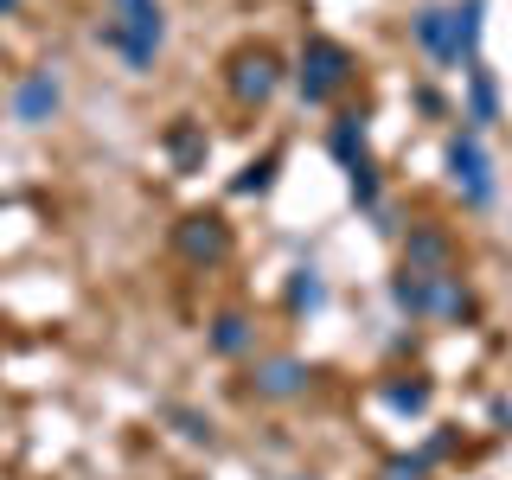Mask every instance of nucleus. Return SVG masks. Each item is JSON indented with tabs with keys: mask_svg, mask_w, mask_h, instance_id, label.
Listing matches in <instances>:
<instances>
[{
	"mask_svg": "<svg viewBox=\"0 0 512 480\" xmlns=\"http://www.w3.org/2000/svg\"><path fill=\"white\" fill-rule=\"evenodd\" d=\"M96 45H109L128 64V77H154V58L167 45L160 0H109V20H96Z\"/></svg>",
	"mask_w": 512,
	"mask_h": 480,
	"instance_id": "nucleus-1",
	"label": "nucleus"
},
{
	"mask_svg": "<svg viewBox=\"0 0 512 480\" xmlns=\"http://www.w3.org/2000/svg\"><path fill=\"white\" fill-rule=\"evenodd\" d=\"M288 77H295V96L308 109H333L352 90V77H359V58H352V45L333 39V32H308Z\"/></svg>",
	"mask_w": 512,
	"mask_h": 480,
	"instance_id": "nucleus-2",
	"label": "nucleus"
},
{
	"mask_svg": "<svg viewBox=\"0 0 512 480\" xmlns=\"http://www.w3.org/2000/svg\"><path fill=\"white\" fill-rule=\"evenodd\" d=\"M442 167H448V186L461 192V205H468V212H487V205L500 199V173H493L487 135L455 128V135H448V148H442Z\"/></svg>",
	"mask_w": 512,
	"mask_h": 480,
	"instance_id": "nucleus-3",
	"label": "nucleus"
},
{
	"mask_svg": "<svg viewBox=\"0 0 512 480\" xmlns=\"http://www.w3.org/2000/svg\"><path fill=\"white\" fill-rule=\"evenodd\" d=\"M288 84V64L276 45H237L231 64H224V90H231L237 109H269Z\"/></svg>",
	"mask_w": 512,
	"mask_h": 480,
	"instance_id": "nucleus-4",
	"label": "nucleus"
},
{
	"mask_svg": "<svg viewBox=\"0 0 512 480\" xmlns=\"http://www.w3.org/2000/svg\"><path fill=\"white\" fill-rule=\"evenodd\" d=\"M173 250H180L192 269H218V263H231L237 231H231L224 212H186L180 224H173Z\"/></svg>",
	"mask_w": 512,
	"mask_h": 480,
	"instance_id": "nucleus-5",
	"label": "nucleus"
},
{
	"mask_svg": "<svg viewBox=\"0 0 512 480\" xmlns=\"http://www.w3.org/2000/svg\"><path fill=\"white\" fill-rule=\"evenodd\" d=\"M314 384V365L295 359V352H269V359L250 365V397L256 404H295V397H308Z\"/></svg>",
	"mask_w": 512,
	"mask_h": 480,
	"instance_id": "nucleus-6",
	"label": "nucleus"
},
{
	"mask_svg": "<svg viewBox=\"0 0 512 480\" xmlns=\"http://www.w3.org/2000/svg\"><path fill=\"white\" fill-rule=\"evenodd\" d=\"M404 237V269H416V276H442V269H455L461 263V244H455V231L436 218H416L410 231H397Z\"/></svg>",
	"mask_w": 512,
	"mask_h": 480,
	"instance_id": "nucleus-7",
	"label": "nucleus"
},
{
	"mask_svg": "<svg viewBox=\"0 0 512 480\" xmlns=\"http://www.w3.org/2000/svg\"><path fill=\"white\" fill-rule=\"evenodd\" d=\"M480 39H487V0H448L442 71H468V64H480Z\"/></svg>",
	"mask_w": 512,
	"mask_h": 480,
	"instance_id": "nucleus-8",
	"label": "nucleus"
},
{
	"mask_svg": "<svg viewBox=\"0 0 512 480\" xmlns=\"http://www.w3.org/2000/svg\"><path fill=\"white\" fill-rule=\"evenodd\" d=\"M7 109H13V122H20V128H45V122H58V109H64V84H58V71H52V64L26 71L20 84H13Z\"/></svg>",
	"mask_w": 512,
	"mask_h": 480,
	"instance_id": "nucleus-9",
	"label": "nucleus"
},
{
	"mask_svg": "<svg viewBox=\"0 0 512 480\" xmlns=\"http://www.w3.org/2000/svg\"><path fill=\"white\" fill-rule=\"evenodd\" d=\"M461 122H468L474 135H487V128L500 122V77H493L487 58L461 71Z\"/></svg>",
	"mask_w": 512,
	"mask_h": 480,
	"instance_id": "nucleus-10",
	"label": "nucleus"
},
{
	"mask_svg": "<svg viewBox=\"0 0 512 480\" xmlns=\"http://www.w3.org/2000/svg\"><path fill=\"white\" fill-rule=\"evenodd\" d=\"M429 320H436V327H468V320H480V295L461 282V269L429 276Z\"/></svg>",
	"mask_w": 512,
	"mask_h": 480,
	"instance_id": "nucleus-11",
	"label": "nucleus"
},
{
	"mask_svg": "<svg viewBox=\"0 0 512 480\" xmlns=\"http://www.w3.org/2000/svg\"><path fill=\"white\" fill-rule=\"evenodd\" d=\"M160 154H167L173 173H199L205 160H212V135H205L199 116H173L167 135H160Z\"/></svg>",
	"mask_w": 512,
	"mask_h": 480,
	"instance_id": "nucleus-12",
	"label": "nucleus"
},
{
	"mask_svg": "<svg viewBox=\"0 0 512 480\" xmlns=\"http://www.w3.org/2000/svg\"><path fill=\"white\" fill-rule=\"evenodd\" d=\"M365 122H372L365 109H340V116L327 122V154L340 160V173H352L359 160H372V128Z\"/></svg>",
	"mask_w": 512,
	"mask_h": 480,
	"instance_id": "nucleus-13",
	"label": "nucleus"
},
{
	"mask_svg": "<svg viewBox=\"0 0 512 480\" xmlns=\"http://www.w3.org/2000/svg\"><path fill=\"white\" fill-rule=\"evenodd\" d=\"M205 346H212L218 359H256V320L244 308H218L212 327H205Z\"/></svg>",
	"mask_w": 512,
	"mask_h": 480,
	"instance_id": "nucleus-14",
	"label": "nucleus"
},
{
	"mask_svg": "<svg viewBox=\"0 0 512 480\" xmlns=\"http://www.w3.org/2000/svg\"><path fill=\"white\" fill-rule=\"evenodd\" d=\"M378 404L397 410V416H429V404H436V384H429L423 372H384L378 378Z\"/></svg>",
	"mask_w": 512,
	"mask_h": 480,
	"instance_id": "nucleus-15",
	"label": "nucleus"
},
{
	"mask_svg": "<svg viewBox=\"0 0 512 480\" xmlns=\"http://www.w3.org/2000/svg\"><path fill=\"white\" fill-rule=\"evenodd\" d=\"M327 301H333V288H327V276H320L314 263L288 269V282H282V308L295 314V320H314V314H327Z\"/></svg>",
	"mask_w": 512,
	"mask_h": 480,
	"instance_id": "nucleus-16",
	"label": "nucleus"
},
{
	"mask_svg": "<svg viewBox=\"0 0 512 480\" xmlns=\"http://www.w3.org/2000/svg\"><path fill=\"white\" fill-rule=\"evenodd\" d=\"M384 295H391V308L404 314L410 327H423V320H429V276H416V269H391Z\"/></svg>",
	"mask_w": 512,
	"mask_h": 480,
	"instance_id": "nucleus-17",
	"label": "nucleus"
},
{
	"mask_svg": "<svg viewBox=\"0 0 512 480\" xmlns=\"http://www.w3.org/2000/svg\"><path fill=\"white\" fill-rule=\"evenodd\" d=\"M442 39H448V7H442V0L416 7V13H410V45H416L429 64H436V71H442Z\"/></svg>",
	"mask_w": 512,
	"mask_h": 480,
	"instance_id": "nucleus-18",
	"label": "nucleus"
},
{
	"mask_svg": "<svg viewBox=\"0 0 512 480\" xmlns=\"http://www.w3.org/2000/svg\"><path fill=\"white\" fill-rule=\"evenodd\" d=\"M276 173H282V154H276V148L256 154L250 167L231 180V199H269V192H276Z\"/></svg>",
	"mask_w": 512,
	"mask_h": 480,
	"instance_id": "nucleus-19",
	"label": "nucleus"
},
{
	"mask_svg": "<svg viewBox=\"0 0 512 480\" xmlns=\"http://www.w3.org/2000/svg\"><path fill=\"white\" fill-rule=\"evenodd\" d=\"M346 199H352V212H365V218H372L378 205H384V180H378V160H359V167L346 173Z\"/></svg>",
	"mask_w": 512,
	"mask_h": 480,
	"instance_id": "nucleus-20",
	"label": "nucleus"
},
{
	"mask_svg": "<svg viewBox=\"0 0 512 480\" xmlns=\"http://www.w3.org/2000/svg\"><path fill=\"white\" fill-rule=\"evenodd\" d=\"M160 416H167L173 429H180L186 442H199V448H212L218 442V429H212V416L205 410H192V404H160Z\"/></svg>",
	"mask_w": 512,
	"mask_h": 480,
	"instance_id": "nucleus-21",
	"label": "nucleus"
},
{
	"mask_svg": "<svg viewBox=\"0 0 512 480\" xmlns=\"http://www.w3.org/2000/svg\"><path fill=\"white\" fill-rule=\"evenodd\" d=\"M378 480H429V461L423 455H391L378 468Z\"/></svg>",
	"mask_w": 512,
	"mask_h": 480,
	"instance_id": "nucleus-22",
	"label": "nucleus"
},
{
	"mask_svg": "<svg viewBox=\"0 0 512 480\" xmlns=\"http://www.w3.org/2000/svg\"><path fill=\"white\" fill-rule=\"evenodd\" d=\"M410 103H416V116H429V122H442V116H448V96H442L436 84H416V90H410Z\"/></svg>",
	"mask_w": 512,
	"mask_h": 480,
	"instance_id": "nucleus-23",
	"label": "nucleus"
},
{
	"mask_svg": "<svg viewBox=\"0 0 512 480\" xmlns=\"http://www.w3.org/2000/svg\"><path fill=\"white\" fill-rule=\"evenodd\" d=\"M455 448H461V436H455V429H436V436H429L423 448H416V455H423L429 468H436V461H448V455H455Z\"/></svg>",
	"mask_w": 512,
	"mask_h": 480,
	"instance_id": "nucleus-24",
	"label": "nucleus"
},
{
	"mask_svg": "<svg viewBox=\"0 0 512 480\" xmlns=\"http://www.w3.org/2000/svg\"><path fill=\"white\" fill-rule=\"evenodd\" d=\"M20 7L26 0H0V20H20Z\"/></svg>",
	"mask_w": 512,
	"mask_h": 480,
	"instance_id": "nucleus-25",
	"label": "nucleus"
},
{
	"mask_svg": "<svg viewBox=\"0 0 512 480\" xmlns=\"http://www.w3.org/2000/svg\"><path fill=\"white\" fill-rule=\"evenodd\" d=\"M288 480H314V474H288Z\"/></svg>",
	"mask_w": 512,
	"mask_h": 480,
	"instance_id": "nucleus-26",
	"label": "nucleus"
}]
</instances>
